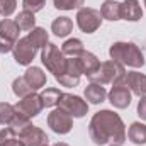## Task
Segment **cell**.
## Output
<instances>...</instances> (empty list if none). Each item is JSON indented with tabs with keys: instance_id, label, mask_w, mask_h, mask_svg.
I'll use <instances>...</instances> for the list:
<instances>
[{
	"instance_id": "5b68a950",
	"label": "cell",
	"mask_w": 146,
	"mask_h": 146,
	"mask_svg": "<svg viewBox=\"0 0 146 146\" xmlns=\"http://www.w3.org/2000/svg\"><path fill=\"white\" fill-rule=\"evenodd\" d=\"M102 19H104V17H102L100 10H95V9H92V7H82V9H78V12H76V26H78L80 31L85 33V34L95 33V31L100 27Z\"/></svg>"
},
{
	"instance_id": "6da1fadb",
	"label": "cell",
	"mask_w": 146,
	"mask_h": 146,
	"mask_svg": "<svg viewBox=\"0 0 146 146\" xmlns=\"http://www.w3.org/2000/svg\"><path fill=\"white\" fill-rule=\"evenodd\" d=\"M90 139L95 145H117L121 146L126 141V126L119 114L112 110H99L94 114L88 124Z\"/></svg>"
},
{
	"instance_id": "ffe728a7",
	"label": "cell",
	"mask_w": 146,
	"mask_h": 146,
	"mask_svg": "<svg viewBox=\"0 0 146 146\" xmlns=\"http://www.w3.org/2000/svg\"><path fill=\"white\" fill-rule=\"evenodd\" d=\"M100 14L107 21H112V22L114 21H119L121 19V3L119 2H114V0H106L102 3Z\"/></svg>"
},
{
	"instance_id": "52a82bcc",
	"label": "cell",
	"mask_w": 146,
	"mask_h": 146,
	"mask_svg": "<svg viewBox=\"0 0 146 146\" xmlns=\"http://www.w3.org/2000/svg\"><path fill=\"white\" fill-rule=\"evenodd\" d=\"M12 53H14V60H15L19 65L27 66V65H31L33 60L36 58L37 48L29 41V37L26 36V37H22V39H19V41L15 42Z\"/></svg>"
},
{
	"instance_id": "4dcf8cb0",
	"label": "cell",
	"mask_w": 146,
	"mask_h": 146,
	"mask_svg": "<svg viewBox=\"0 0 146 146\" xmlns=\"http://www.w3.org/2000/svg\"><path fill=\"white\" fill-rule=\"evenodd\" d=\"M17 7V0H0V15L2 17H10L15 12Z\"/></svg>"
},
{
	"instance_id": "2e32d148",
	"label": "cell",
	"mask_w": 146,
	"mask_h": 146,
	"mask_svg": "<svg viewBox=\"0 0 146 146\" xmlns=\"http://www.w3.org/2000/svg\"><path fill=\"white\" fill-rule=\"evenodd\" d=\"M106 97H107V92H106L104 85L90 82V85L85 88V99L90 104H102L106 100Z\"/></svg>"
},
{
	"instance_id": "484cf974",
	"label": "cell",
	"mask_w": 146,
	"mask_h": 146,
	"mask_svg": "<svg viewBox=\"0 0 146 146\" xmlns=\"http://www.w3.org/2000/svg\"><path fill=\"white\" fill-rule=\"evenodd\" d=\"M12 92H14L19 99H24V97H27L29 94H33L34 90L29 87V83L26 82L24 76H19V78H15L14 83H12Z\"/></svg>"
},
{
	"instance_id": "603a6c76",
	"label": "cell",
	"mask_w": 146,
	"mask_h": 146,
	"mask_svg": "<svg viewBox=\"0 0 146 146\" xmlns=\"http://www.w3.org/2000/svg\"><path fill=\"white\" fill-rule=\"evenodd\" d=\"M0 146H26V145L22 143V139L10 127H3L0 131Z\"/></svg>"
},
{
	"instance_id": "30bf717a",
	"label": "cell",
	"mask_w": 146,
	"mask_h": 146,
	"mask_svg": "<svg viewBox=\"0 0 146 146\" xmlns=\"http://www.w3.org/2000/svg\"><path fill=\"white\" fill-rule=\"evenodd\" d=\"M109 102L115 109H126L131 104V90L126 83L122 85H114L109 92Z\"/></svg>"
},
{
	"instance_id": "277c9868",
	"label": "cell",
	"mask_w": 146,
	"mask_h": 146,
	"mask_svg": "<svg viewBox=\"0 0 146 146\" xmlns=\"http://www.w3.org/2000/svg\"><path fill=\"white\" fill-rule=\"evenodd\" d=\"M41 61L46 66V70L54 75V78H58L60 75L65 73L66 68V56L63 54V51H60V48L53 42H48L42 49H41Z\"/></svg>"
},
{
	"instance_id": "4316f807",
	"label": "cell",
	"mask_w": 146,
	"mask_h": 146,
	"mask_svg": "<svg viewBox=\"0 0 146 146\" xmlns=\"http://www.w3.org/2000/svg\"><path fill=\"white\" fill-rule=\"evenodd\" d=\"M31 126V121H29V117H26V115H22V114H19V112H15V115L12 117V121H10V124H9V127L19 136L24 129H27Z\"/></svg>"
},
{
	"instance_id": "3957f363",
	"label": "cell",
	"mask_w": 146,
	"mask_h": 146,
	"mask_svg": "<svg viewBox=\"0 0 146 146\" xmlns=\"http://www.w3.org/2000/svg\"><path fill=\"white\" fill-rule=\"evenodd\" d=\"M126 75L127 73L124 70V65L110 60V61L100 63L99 70L95 73H92L90 76H87V78L94 83H99V85H107V83L122 85V83H126Z\"/></svg>"
},
{
	"instance_id": "8992f818",
	"label": "cell",
	"mask_w": 146,
	"mask_h": 146,
	"mask_svg": "<svg viewBox=\"0 0 146 146\" xmlns=\"http://www.w3.org/2000/svg\"><path fill=\"white\" fill-rule=\"evenodd\" d=\"M48 126L56 134H68L73 127V117L63 109H54L48 114Z\"/></svg>"
},
{
	"instance_id": "cb8c5ba5",
	"label": "cell",
	"mask_w": 146,
	"mask_h": 146,
	"mask_svg": "<svg viewBox=\"0 0 146 146\" xmlns=\"http://www.w3.org/2000/svg\"><path fill=\"white\" fill-rule=\"evenodd\" d=\"M29 41L36 46L37 49H42L48 42H49V39H48V33L42 29V27H34L31 33H29Z\"/></svg>"
},
{
	"instance_id": "9c48e42d",
	"label": "cell",
	"mask_w": 146,
	"mask_h": 146,
	"mask_svg": "<svg viewBox=\"0 0 146 146\" xmlns=\"http://www.w3.org/2000/svg\"><path fill=\"white\" fill-rule=\"evenodd\" d=\"M42 100H41V95H37V94H29L27 97H24V99H21L15 106H14V109L15 112H19V114H22V115H26V117H36L41 114V110H42Z\"/></svg>"
},
{
	"instance_id": "836d02e7",
	"label": "cell",
	"mask_w": 146,
	"mask_h": 146,
	"mask_svg": "<svg viewBox=\"0 0 146 146\" xmlns=\"http://www.w3.org/2000/svg\"><path fill=\"white\" fill-rule=\"evenodd\" d=\"M138 115L143 121H146V95L139 100V104H138Z\"/></svg>"
},
{
	"instance_id": "d6a6232c",
	"label": "cell",
	"mask_w": 146,
	"mask_h": 146,
	"mask_svg": "<svg viewBox=\"0 0 146 146\" xmlns=\"http://www.w3.org/2000/svg\"><path fill=\"white\" fill-rule=\"evenodd\" d=\"M14 46H15V42H12V41H9V39H5V37L0 36V53H2V54L10 53V51L14 49Z\"/></svg>"
},
{
	"instance_id": "9a60e30c",
	"label": "cell",
	"mask_w": 146,
	"mask_h": 146,
	"mask_svg": "<svg viewBox=\"0 0 146 146\" xmlns=\"http://www.w3.org/2000/svg\"><path fill=\"white\" fill-rule=\"evenodd\" d=\"M24 78H26V82L29 83V87L33 90H39V88H42L46 85V73L42 72L41 68H37V66L27 68Z\"/></svg>"
},
{
	"instance_id": "f546056e",
	"label": "cell",
	"mask_w": 146,
	"mask_h": 146,
	"mask_svg": "<svg viewBox=\"0 0 146 146\" xmlns=\"http://www.w3.org/2000/svg\"><path fill=\"white\" fill-rule=\"evenodd\" d=\"M80 76L82 75H76V73H63L56 78V82L63 87H76L80 83Z\"/></svg>"
},
{
	"instance_id": "4fadbf2b",
	"label": "cell",
	"mask_w": 146,
	"mask_h": 146,
	"mask_svg": "<svg viewBox=\"0 0 146 146\" xmlns=\"http://www.w3.org/2000/svg\"><path fill=\"white\" fill-rule=\"evenodd\" d=\"M126 85L129 87V90L138 95V97H145L146 95V75L139 72H129L126 75Z\"/></svg>"
},
{
	"instance_id": "8fae6325",
	"label": "cell",
	"mask_w": 146,
	"mask_h": 146,
	"mask_svg": "<svg viewBox=\"0 0 146 146\" xmlns=\"http://www.w3.org/2000/svg\"><path fill=\"white\" fill-rule=\"evenodd\" d=\"M19 138L22 139V143L26 146H44L48 145V136H46V133L41 129V127H37V126H29L27 129H24L21 134H19Z\"/></svg>"
},
{
	"instance_id": "74e56055",
	"label": "cell",
	"mask_w": 146,
	"mask_h": 146,
	"mask_svg": "<svg viewBox=\"0 0 146 146\" xmlns=\"http://www.w3.org/2000/svg\"><path fill=\"white\" fill-rule=\"evenodd\" d=\"M44 146H49V145H44Z\"/></svg>"
},
{
	"instance_id": "ba28073f",
	"label": "cell",
	"mask_w": 146,
	"mask_h": 146,
	"mask_svg": "<svg viewBox=\"0 0 146 146\" xmlns=\"http://www.w3.org/2000/svg\"><path fill=\"white\" fill-rule=\"evenodd\" d=\"M58 106H60V109L68 112L72 117H83L88 112V104L85 100H82L78 95H72V94H61Z\"/></svg>"
},
{
	"instance_id": "83f0119b",
	"label": "cell",
	"mask_w": 146,
	"mask_h": 146,
	"mask_svg": "<svg viewBox=\"0 0 146 146\" xmlns=\"http://www.w3.org/2000/svg\"><path fill=\"white\" fill-rule=\"evenodd\" d=\"M15 115V109H14V106H10V104H7V102H0V124H10V121H12V117Z\"/></svg>"
},
{
	"instance_id": "1f68e13d",
	"label": "cell",
	"mask_w": 146,
	"mask_h": 146,
	"mask_svg": "<svg viewBox=\"0 0 146 146\" xmlns=\"http://www.w3.org/2000/svg\"><path fill=\"white\" fill-rule=\"evenodd\" d=\"M46 0H22V5H24V10H29L33 14L39 12L42 7H44Z\"/></svg>"
},
{
	"instance_id": "e0dca14e",
	"label": "cell",
	"mask_w": 146,
	"mask_h": 146,
	"mask_svg": "<svg viewBox=\"0 0 146 146\" xmlns=\"http://www.w3.org/2000/svg\"><path fill=\"white\" fill-rule=\"evenodd\" d=\"M19 27L15 24V21H10V19H3L0 21V36L12 41V42H17L19 41Z\"/></svg>"
},
{
	"instance_id": "d4e9b609",
	"label": "cell",
	"mask_w": 146,
	"mask_h": 146,
	"mask_svg": "<svg viewBox=\"0 0 146 146\" xmlns=\"http://www.w3.org/2000/svg\"><path fill=\"white\" fill-rule=\"evenodd\" d=\"M60 99H61V92L58 88H46L41 94V100H42L44 107H54V106H58Z\"/></svg>"
},
{
	"instance_id": "7a4b0ae2",
	"label": "cell",
	"mask_w": 146,
	"mask_h": 146,
	"mask_svg": "<svg viewBox=\"0 0 146 146\" xmlns=\"http://www.w3.org/2000/svg\"><path fill=\"white\" fill-rule=\"evenodd\" d=\"M109 54L110 60L131 68H141L145 65V56L134 42H114L109 48Z\"/></svg>"
},
{
	"instance_id": "5bb4252c",
	"label": "cell",
	"mask_w": 146,
	"mask_h": 146,
	"mask_svg": "<svg viewBox=\"0 0 146 146\" xmlns=\"http://www.w3.org/2000/svg\"><path fill=\"white\" fill-rule=\"evenodd\" d=\"M78 63H80V70H82V75H87L90 76L92 73H95L100 66V61L99 58L90 53V51H83L80 56H78Z\"/></svg>"
},
{
	"instance_id": "44dd1931",
	"label": "cell",
	"mask_w": 146,
	"mask_h": 146,
	"mask_svg": "<svg viewBox=\"0 0 146 146\" xmlns=\"http://www.w3.org/2000/svg\"><path fill=\"white\" fill-rule=\"evenodd\" d=\"M61 51H63V54H65V56H70V58H78V56H80L85 49H83V42H82L80 39L73 37V39L65 41V44H63Z\"/></svg>"
},
{
	"instance_id": "8d00e7d4",
	"label": "cell",
	"mask_w": 146,
	"mask_h": 146,
	"mask_svg": "<svg viewBox=\"0 0 146 146\" xmlns=\"http://www.w3.org/2000/svg\"><path fill=\"white\" fill-rule=\"evenodd\" d=\"M145 7H146V0H145Z\"/></svg>"
},
{
	"instance_id": "d590c367",
	"label": "cell",
	"mask_w": 146,
	"mask_h": 146,
	"mask_svg": "<svg viewBox=\"0 0 146 146\" xmlns=\"http://www.w3.org/2000/svg\"><path fill=\"white\" fill-rule=\"evenodd\" d=\"M110 146H117V145H110Z\"/></svg>"
},
{
	"instance_id": "d6986e66",
	"label": "cell",
	"mask_w": 146,
	"mask_h": 146,
	"mask_svg": "<svg viewBox=\"0 0 146 146\" xmlns=\"http://www.w3.org/2000/svg\"><path fill=\"white\" fill-rule=\"evenodd\" d=\"M127 138L134 145H145L146 143V124L133 122L127 129Z\"/></svg>"
},
{
	"instance_id": "7c38bea8",
	"label": "cell",
	"mask_w": 146,
	"mask_h": 146,
	"mask_svg": "<svg viewBox=\"0 0 146 146\" xmlns=\"http://www.w3.org/2000/svg\"><path fill=\"white\" fill-rule=\"evenodd\" d=\"M143 17V9L138 0H124L121 3V19L136 22Z\"/></svg>"
},
{
	"instance_id": "7402d4cb",
	"label": "cell",
	"mask_w": 146,
	"mask_h": 146,
	"mask_svg": "<svg viewBox=\"0 0 146 146\" xmlns=\"http://www.w3.org/2000/svg\"><path fill=\"white\" fill-rule=\"evenodd\" d=\"M15 24L21 31H33L34 29V24H36V17L33 12L29 10H22L19 12V15L15 17Z\"/></svg>"
},
{
	"instance_id": "ac0fdd59",
	"label": "cell",
	"mask_w": 146,
	"mask_h": 146,
	"mask_svg": "<svg viewBox=\"0 0 146 146\" xmlns=\"http://www.w3.org/2000/svg\"><path fill=\"white\" fill-rule=\"evenodd\" d=\"M51 31L54 33V36H58V37L68 36L73 31L72 19L70 17H58V19H54L53 24H51Z\"/></svg>"
},
{
	"instance_id": "f1b7e54d",
	"label": "cell",
	"mask_w": 146,
	"mask_h": 146,
	"mask_svg": "<svg viewBox=\"0 0 146 146\" xmlns=\"http://www.w3.org/2000/svg\"><path fill=\"white\" fill-rule=\"evenodd\" d=\"M85 0H53L54 7L58 10H73V9H82Z\"/></svg>"
},
{
	"instance_id": "e575fe53",
	"label": "cell",
	"mask_w": 146,
	"mask_h": 146,
	"mask_svg": "<svg viewBox=\"0 0 146 146\" xmlns=\"http://www.w3.org/2000/svg\"><path fill=\"white\" fill-rule=\"evenodd\" d=\"M54 146H68V145H66V143H56Z\"/></svg>"
}]
</instances>
